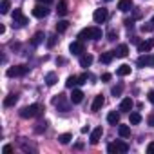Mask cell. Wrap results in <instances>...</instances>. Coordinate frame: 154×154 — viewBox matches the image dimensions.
I'll return each instance as SVG.
<instances>
[{
    "label": "cell",
    "instance_id": "1",
    "mask_svg": "<svg viewBox=\"0 0 154 154\" xmlns=\"http://www.w3.org/2000/svg\"><path fill=\"white\" fill-rule=\"evenodd\" d=\"M103 35H102V29L100 27H85V29H82L80 31V35H78V38L84 42V40H100Z\"/></svg>",
    "mask_w": 154,
    "mask_h": 154
},
{
    "label": "cell",
    "instance_id": "2",
    "mask_svg": "<svg viewBox=\"0 0 154 154\" xmlns=\"http://www.w3.org/2000/svg\"><path fill=\"white\" fill-rule=\"evenodd\" d=\"M42 105H38V103H33V105H27V107H24L22 111H20V116L22 118H35V116H38V114H42Z\"/></svg>",
    "mask_w": 154,
    "mask_h": 154
},
{
    "label": "cell",
    "instance_id": "3",
    "mask_svg": "<svg viewBox=\"0 0 154 154\" xmlns=\"http://www.w3.org/2000/svg\"><path fill=\"white\" fill-rule=\"evenodd\" d=\"M129 150V145L125 143V141H122V140H116L114 143H111L109 147H107V152H111V154H118V152H122V154H125Z\"/></svg>",
    "mask_w": 154,
    "mask_h": 154
},
{
    "label": "cell",
    "instance_id": "4",
    "mask_svg": "<svg viewBox=\"0 0 154 154\" xmlns=\"http://www.w3.org/2000/svg\"><path fill=\"white\" fill-rule=\"evenodd\" d=\"M27 71H29L27 65H17V67H9L6 74L9 76V78H13V76H24V74H27Z\"/></svg>",
    "mask_w": 154,
    "mask_h": 154
},
{
    "label": "cell",
    "instance_id": "5",
    "mask_svg": "<svg viewBox=\"0 0 154 154\" xmlns=\"http://www.w3.org/2000/svg\"><path fill=\"white\" fill-rule=\"evenodd\" d=\"M26 24H27V17H24L22 9H15V11H13V26L22 27V26H26Z\"/></svg>",
    "mask_w": 154,
    "mask_h": 154
},
{
    "label": "cell",
    "instance_id": "6",
    "mask_svg": "<svg viewBox=\"0 0 154 154\" xmlns=\"http://www.w3.org/2000/svg\"><path fill=\"white\" fill-rule=\"evenodd\" d=\"M107 17H109V13H107V9H105V8L94 9V13H93V20H94L96 24H103V22L107 20Z\"/></svg>",
    "mask_w": 154,
    "mask_h": 154
},
{
    "label": "cell",
    "instance_id": "7",
    "mask_svg": "<svg viewBox=\"0 0 154 154\" xmlns=\"http://www.w3.org/2000/svg\"><path fill=\"white\" fill-rule=\"evenodd\" d=\"M140 67H150V65H154V54H149V53H143L140 58H138V62H136Z\"/></svg>",
    "mask_w": 154,
    "mask_h": 154
},
{
    "label": "cell",
    "instance_id": "8",
    "mask_svg": "<svg viewBox=\"0 0 154 154\" xmlns=\"http://www.w3.org/2000/svg\"><path fill=\"white\" fill-rule=\"evenodd\" d=\"M49 15V9H47V6L44 4H40V6H36V8H33V17H36V18H44V17H47Z\"/></svg>",
    "mask_w": 154,
    "mask_h": 154
},
{
    "label": "cell",
    "instance_id": "9",
    "mask_svg": "<svg viewBox=\"0 0 154 154\" xmlns=\"http://www.w3.org/2000/svg\"><path fill=\"white\" fill-rule=\"evenodd\" d=\"M69 51H71L72 54H82V53L85 51V47H84V42H82V40H78V42H72V44L69 45Z\"/></svg>",
    "mask_w": 154,
    "mask_h": 154
},
{
    "label": "cell",
    "instance_id": "10",
    "mask_svg": "<svg viewBox=\"0 0 154 154\" xmlns=\"http://www.w3.org/2000/svg\"><path fill=\"white\" fill-rule=\"evenodd\" d=\"M127 54H129V45L127 44H120L116 47V51H114V56L116 58H125Z\"/></svg>",
    "mask_w": 154,
    "mask_h": 154
},
{
    "label": "cell",
    "instance_id": "11",
    "mask_svg": "<svg viewBox=\"0 0 154 154\" xmlns=\"http://www.w3.org/2000/svg\"><path fill=\"white\" fill-rule=\"evenodd\" d=\"M154 47V40H145V42H140L138 44V51L143 54V53H149L150 49Z\"/></svg>",
    "mask_w": 154,
    "mask_h": 154
},
{
    "label": "cell",
    "instance_id": "12",
    "mask_svg": "<svg viewBox=\"0 0 154 154\" xmlns=\"http://www.w3.org/2000/svg\"><path fill=\"white\" fill-rule=\"evenodd\" d=\"M69 100H71V103H80V102L84 100V93H82L80 89H72V93H71Z\"/></svg>",
    "mask_w": 154,
    "mask_h": 154
},
{
    "label": "cell",
    "instance_id": "13",
    "mask_svg": "<svg viewBox=\"0 0 154 154\" xmlns=\"http://www.w3.org/2000/svg\"><path fill=\"white\" fill-rule=\"evenodd\" d=\"M102 134H103V129H102V127H96V129H94V131L91 132V140H89V141H91L93 145H96V143L100 141Z\"/></svg>",
    "mask_w": 154,
    "mask_h": 154
},
{
    "label": "cell",
    "instance_id": "14",
    "mask_svg": "<svg viewBox=\"0 0 154 154\" xmlns=\"http://www.w3.org/2000/svg\"><path fill=\"white\" fill-rule=\"evenodd\" d=\"M103 103H105V98H103L102 94H98V96L94 98V102H93V107H91V111H94V112H96V111H100V109L103 107Z\"/></svg>",
    "mask_w": 154,
    "mask_h": 154
},
{
    "label": "cell",
    "instance_id": "15",
    "mask_svg": "<svg viewBox=\"0 0 154 154\" xmlns=\"http://www.w3.org/2000/svg\"><path fill=\"white\" fill-rule=\"evenodd\" d=\"M53 103H54L56 107H60L62 111H67V109H69V105L65 103V98H63V94H58V98H54V100H53Z\"/></svg>",
    "mask_w": 154,
    "mask_h": 154
},
{
    "label": "cell",
    "instance_id": "16",
    "mask_svg": "<svg viewBox=\"0 0 154 154\" xmlns=\"http://www.w3.org/2000/svg\"><path fill=\"white\" fill-rule=\"evenodd\" d=\"M132 105H134V102H132L131 98H123V100H122V103H120V111L129 112V111L132 109Z\"/></svg>",
    "mask_w": 154,
    "mask_h": 154
},
{
    "label": "cell",
    "instance_id": "17",
    "mask_svg": "<svg viewBox=\"0 0 154 154\" xmlns=\"http://www.w3.org/2000/svg\"><path fill=\"white\" fill-rule=\"evenodd\" d=\"M118 9L120 11H131L132 9V0H120V2H118Z\"/></svg>",
    "mask_w": 154,
    "mask_h": 154
},
{
    "label": "cell",
    "instance_id": "18",
    "mask_svg": "<svg viewBox=\"0 0 154 154\" xmlns=\"http://www.w3.org/2000/svg\"><path fill=\"white\" fill-rule=\"evenodd\" d=\"M17 102H18V96H17V94H8V96L4 98V107H13Z\"/></svg>",
    "mask_w": 154,
    "mask_h": 154
},
{
    "label": "cell",
    "instance_id": "19",
    "mask_svg": "<svg viewBox=\"0 0 154 154\" xmlns=\"http://www.w3.org/2000/svg\"><path fill=\"white\" fill-rule=\"evenodd\" d=\"M107 122H109L111 125H116V123H120V114H118L116 111L109 112V114H107Z\"/></svg>",
    "mask_w": 154,
    "mask_h": 154
},
{
    "label": "cell",
    "instance_id": "20",
    "mask_svg": "<svg viewBox=\"0 0 154 154\" xmlns=\"http://www.w3.org/2000/svg\"><path fill=\"white\" fill-rule=\"evenodd\" d=\"M56 11H58V15H67V0H60V2H58V8H56Z\"/></svg>",
    "mask_w": 154,
    "mask_h": 154
},
{
    "label": "cell",
    "instance_id": "21",
    "mask_svg": "<svg viewBox=\"0 0 154 154\" xmlns=\"http://www.w3.org/2000/svg\"><path fill=\"white\" fill-rule=\"evenodd\" d=\"M58 82V76H56V72H47V76H45V84L51 87V85H54Z\"/></svg>",
    "mask_w": 154,
    "mask_h": 154
},
{
    "label": "cell",
    "instance_id": "22",
    "mask_svg": "<svg viewBox=\"0 0 154 154\" xmlns=\"http://www.w3.org/2000/svg\"><path fill=\"white\" fill-rule=\"evenodd\" d=\"M44 38H45V36H44V33H42V31H38V33H35V36L31 38V44H33V45H40V44L44 42Z\"/></svg>",
    "mask_w": 154,
    "mask_h": 154
},
{
    "label": "cell",
    "instance_id": "23",
    "mask_svg": "<svg viewBox=\"0 0 154 154\" xmlns=\"http://www.w3.org/2000/svg\"><path fill=\"white\" fill-rule=\"evenodd\" d=\"M116 74H118V76H127V74H131V65H125V63L120 65L118 71H116Z\"/></svg>",
    "mask_w": 154,
    "mask_h": 154
},
{
    "label": "cell",
    "instance_id": "24",
    "mask_svg": "<svg viewBox=\"0 0 154 154\" xmlns=\"http://www.w3.org/2000/svg\"><path fill=\"white\" fill-rule=\"evenodd\" d=\"M118 132H120L122 138H129V136H131V127H129V125H120V127H118Z\"/></svg>",
    "mask_w": 154,
    "mask_h": 154
},
{
    "label": "cell",
    "instance_id": "25",
    "mask_svg": "<svg viewBox=\"0 0 154 154\" xmlns=\"http://www.w3.org/2000/svg\"><path fill=\"white\" fill-rule=\"evenodd\" d=\"M67 27H69V22H67V20H60V22L56 24V33H65Z\"/></svg>",
    "mask_w": 154,
    "mask_h": 154
},
{
    "label": "cell",
    "instance_id": "26",
    "mask_svg": "<svg viewBox=\"0 0 154 154\" xmlns=\"http://www.w3.org/2000/svg\"><path fill=\"white\" fill-rule=\"evenodd\" d=\"M112 58H114V51H111V53H103V54L100 56V62H102V63H111Z\"/></svg>",
    "mask_w": 154,
    "mask_h": 154
},
{
    "label": "cell",
    "instance_id": "27",
    "mask_svg": "<svg viewBox=\"0 0 154 154\" xmlns=\"http://www.w3.org/2000/svg\"><path fill=\"white\" fill-rule=\"evenodd\" d=\"M91 63H93V56H91V54H84V56L80 58V65H82V67H89Z\"/></svg>",
    "mask_w": 154,
    "mask_h": 154
},
{
    "label": "cell",
    "instance_id": "28",
    "mask_svg": "<svg viewBox=\"0 0 154 154\" xmlns=\"http://www.w3.org/2000/svg\"><path fill=\"white\" fill-rule=\"evenodd\" d=\"M9 0H2V2H0V13L2 15H8L9 13Z\"/></svg>",
    "mask_w": 154,
    "mask_h": 154
},
{
    "label": "cell",
    "instance_id": "29",
    "mask_svg": "<svg viewBox=\"0 0 154 154\" xmlns=\"http://www.w3.org/2000/svg\"><path fill=\"white\" fill-rule=\"evenodd\" d=\"M71 140H72V136H71L69 132H65V134H60V136H58V141H60L62 145H67Z\"/></svg>",
    "mask_w": 154,
    "mask_h": 154
},
{
    "label": "cell",
    "instance_id": "30",
    "mask_svg": "<svg viewBox=\"0 0 154 154\" xmlns=\"http://www.w3.org/2000/svg\"><path fill=\"white\" fill-rule=\"evenodd\" d=\"M65 85H67L69 89H72L74 85H78V76H69L67 82H65Z\"/></svg>",
    "mask_w": 154,
    "mask_h": 154
},
{
    "label": "cell",
    "instance_id": "31",
    "mask_svg": "<svg viewBox=\"0 0 154 154\" xmlns=\"http://www.w3.org/2000/svg\"><path fill=\"white\" fill-rule=\"evenodd\" d=\"M140 122H141V116H140L138 112H131V123H132V125H138Z\"/></svg>",
    "mask_w": 154,
    "mask_h": 154
},
{
    "label": "cell",
    "instance_id": "32",
    "mask_svg": "<svg viewBox=\"0 0 154 154\" xmlns=\"http://www.w3.org/2000/svg\"><path fill=\"white\" fill-rule=\"evenodd\" d=\"M56 42H58L56 35H51V36H47V47H54V45H56Z\"/></svg>",
    "mask_w": 154,
    "mask_h": 154
},
{
    "label": "cell",
    "instance_id": "33",
    "mask_svg": "<svg viewBox=\"0 0 154 154\" xmlns=\"http://www.w3.org/2000/svg\"><path fill=\"white\" fill-rule=\"evenodd\" d=\"M141 31H143V33H150V31H154V24H152V22L143 24V26H141Z\"/></svg>",
    "mask_w": 154,
    "mask_h": 154
},
{
    "label": "cell",
    "instance_id": "34",
    "mask_svg": "<svg viewBox=\"0 0 154 154\" xmlns=\"http://www.w3.org/2000/svg\"><path fill=\"white\" fill-rule=\"evenodd\" d=\"M122 91H123V85H116V87H112V91H111V93H112L114 96H120V94H122Z\"/></svg>",
    "mask_w": 154,
    "mask_h": 154
},
{
    "label": "cell",
    "instance_id": "35",
    "mask_svg": "<svg viewBox=\"0 0 154 154\" xmlns=\"http://www.w3.org/2000/svg\"><path fill=\"white\" fill-rule=\"evenodd\" d=\"M87 78H89V74H87V72L80 74V76H78V84H87Z\"/></svg>",
    "mask_w": 154,
    "mask_h": 154
},
{
    "label": "cell",
    "instance_id": "36",
    "mask_svg": "<svg viewBox=\"0 0 154 154\" xmlns=\"http://www.w3.org/2000/svg\"><path fill=\"white\" fill-rule=\"evenodd\" d=\"M107 36H109V40L112 42V40H116V36H118V35H116V31H112V29H111V31L107 33Z\"/></svg>",
    "mask_w": 154,
    "mask_h": 154
},
{
    "label": "cell",
    "instance_id": "37",
    "mask_svg": "<svg viewBox=\"0 0 154 154\" xmlns=\"http://www.w3.org/2000/svg\"><path fill=\"white\" fill-rule=\"evenodd\" d=\"M147 154H154V141H150L147 145Z\"/></svg>",
    "mask_w": 154,
    "mask_h": 154
},
{
    "label": "cell",
    "instance_id": "38",
    "mask_svg": "<svg viewBox=\"0 0 154 154\" xmlns=\"http://www.w3.org/2000/svg\"><path fill=\"white\" fill-rule=\"evenodd\" d=\"M45 122H42V123H38V127H36V132H42V131H45Z\"/></svg>",
    "mask_w": 154,
    "mask_h": 154
},
{
    "label": "cell",
    "instance_id": "39",
    "mask_svg": "<svg viewBox=\"0 0 154 154\" xmlns=\"http://www.w3.org/2000/svg\"><path fill=\"white\" fill-rule=\"evenodd\" d=\"M2 152H4V154H9V152H13V147H11V145H4Z\"/></svg>",
    "mask_w": 154,
    "mask_h": 154
},
{
    "label": "cell",
    "instance_id": "40",
    "mask_svg": "<svg viewBox=\"0 0 154 154\" xmlns=\"http://www.w3.org/2000/svg\"><path fill=\"white\" fill-rule=\"evenodd\" d=\"M147 123H149L150 127H154V114H150V116L147 118Z\"/></svg>",
    "mask_w": 154,
    "mask_h": 154
},
{
    "label": "cell",
    "instance_id": "41",
    "mask_svg": "<svg viewBox=\"0 0 154 154\" xmlns=\"http://www.w3.org/2000/svg\"><path fill=\"white\" fill-rule=\"evenodd\" d=\"M147 96H149V102H150V103L154 105V91H150V93H149Z\"/></svg>",
    "mask_w": 154,
    "mask_h": 154
},
{
    "label": "cell",
    "instance_id": "42",
    "mask_svg": "<svg viewBox=\"0 0 154 154\" xmlns=\"http://www.w3.org/2000/svg\"><path fill=\"white\" fill-rule=\"evenodd\" d=\"M102 80H103V82H109V80H111V74H109V72L102 74Z\"/></svg>",
    "mask_w": 154,
    "mask_h": 154
},
{
    "label": "cell",
    "instance_id": "43",
    "mask_svg": "<svg viewBox=\"0 0 154 154\" xmlns=\"http://www.w3.org/2000/svg\"><path fill=\"white\" fill-rule=\"evenodd\" d=\"M38 2H40V4H45V6H47V4H51V2H53V0H38Z\"/></svg>",
    "mask_w": 154,
    "mask_h": 154
},
{
    "label": "cell",
    "instance_id": "44",
    "mask_svg": "<svg viewBox=\"0 0 154 154\" xmlns=\"http://www.w3.org/2000/svg\"><path fill=\"white\" fill-rule=\"evenodd\" d=\"M150 22H152V24H154V17H152V20H150Z\"/></svg>",
    "mask_w": 154,
    "mask_h": 154
},
{
    "label": "cell",
    "instance_id": "45",
    "mask_svg": "<svg viewBox=\"0 0 154 154\" xmlns=\"http://www.w3.org/2000/svg\"><path fill=\"white\" fill-rule=\"evenodd\" d=\"M105 2H111V0H105Z\"/></svg>",
    "mask_w": 154,
    "mask_h": 154
}]
</instances>
